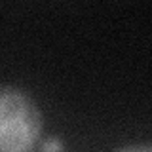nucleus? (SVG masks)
<instances>
[{
    "instance_id": "f257e3e1",
    "label": "nucleus",
    "mask_w": 152,
    "mask_h": 152,
    "mask_svg": "<svg viewBox=\"0 0 152 152\" xmlns=\"http://www.w3.org/2000/svg\"><path fill=\"white\" fill-rule=\"evenodd\" d=\"M42 133V114L31 97L0 86V152H31Z\"/></svg>"
},
{
    "instance_id": "f03ea898",
    "label": "nucleus",
    "mask_w": 152,
    "mask_h": 152,
    "mask_svg": "<svg viewBox=\"0 0 152 152\" xmlns=\"http://www.w3.org/2000/svg\"><path fill=\"white\" fill-rule=\"evenodd\" d=\"M61 150H63V142L55 137L44 142V152H61Z\"/></svg>"
},
{
    "instance_id": "7ed1b4c3",
    "label": "nucleus",
    "mask_w": 152,
    "mask_h": 152,
    "mask_svg": "<svg viewBox=\"0 0 152 152\" xmlns=\"http://www.w3.org/2000/svg\"><path fill=\"white\" fill-rule=\"evenodd\" d=\"M118 152H152L150 145H131V146H124Z\"/></svg>"
}]
</instances>
